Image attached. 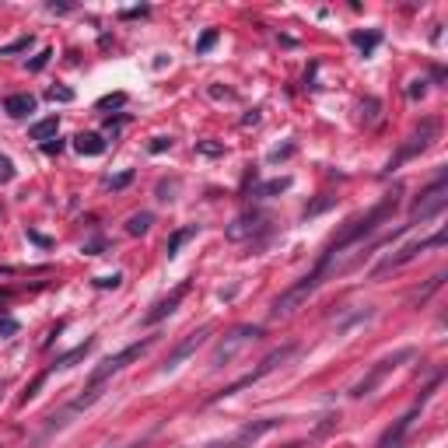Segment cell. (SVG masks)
I'll list each match as a JSON object with an SVG mask.
<instances>
[{
	"label": "cell",
	"mask_w": 448,
	"mask_h": 448,
	"mask_svg": "<svg viewBox=\"0 0 448 448\" xmlns=\"http://www.w3.org/2000/svg\"><path fill=\"white\" fill-rule=\"evenodd\" d=\"M294 350H298V343H284V347H277V350H270L263 361H260V368H253L249 375H242L239 382H232V385H224L221 392H214L210 396V403L214 399H228V396H235V392H242V389H249V385H256L260 378H267L270 371H277L281 364H288L291 357H294Z\"/></svg>",
	"instance_id": "obj_3"
},
{
	"label": "cell",
	"mask_w": 448,
	"mask_h": 448,
	"mask_svg": "<svg viewBox=\"0 0 448 448\" xmlns=\"http://www.w3.org/2000/svg\"><path fill=\"white\" fill-rule=\"evenodd\" d=\"M168 147H172L168 137H154V140H151V151H154V154H161V151H168Z\"/></svg>",
	"instance_id": "obj_34"
},
{
	"label": "cell",
	"mask_w": 448,
	"mask_h": 448,
	"mask_svg": "<svg viewBox=\"0 0 448 448\" xmlns=\"http://www.w3.org/2000/svg\"><path fill=\"white\" fill-rule=\"evenodd\" d=\"M130 182H133V168H126V172L112 175V179H109V189H126Z\"/></svg>",
	"instance_id": "obj_26"
},
{
	"label": "cell",
	"mask_w": 448,
	"mask_h": 448,
	"mask_svg": "<svg viewBox=\"0 0 448 448\" xmlns=\"http://www.w3.org/2000/svg\"><path fill=\"white\" fill-rule=\"evenodd\" d=\"M119 284H123L119 274H109V277H98V281H95V288H102V291H105V288H119Z\"/></svg>",
	"instance_id": "obj_29"
},
{
	"label": "cell",
	"mask_w": 448,
	"mask_h": 448,
	"mask_svg": "<svg viewBox=\"0 0 448 448\" xmlns=\"http://www.w3.org/2000/svg\"><path fill=\"white\" fill-rule=\"evenodd\" d=\"M4 112L15 116V119H25L29 112H36V95H11L4 102Z\"/></svg>",
	"instance_id": "obj_16"
},
{
	"label": "cell",
	"mask_w": 448,
	"mask_h": 448,
	"mask_svg": "<svg viewBox=\"0 0 448 448\" xmlns=\"http://www.w3.org/2000/svg\"><path fill=\"white\" fill-rule=\"evenodd\" d=\"M193 235H196V224H189V228H179V232H175V235L168 239V246H165L168 260H172V256H179V249H182V246H186V242H189Z\"/></svg>",
	"instance_id": "obj_19"
},
{
	"label": "cell",
	"mask_w": 448,
	"mask_h": 448,
	"mask_svg": "<svg viewBox=\"0 0 448 448\" xmlns=\"http://www.w3.org/2000/svg\"><path fill=\"white\" fill-rule=\"evenodd\" d=\"M260 221H263V217H260L256 210H253V214H242V217H235V221H232V228H228V239H232V242H242V239H249V235L260 228Z\"/></svg>",
	"instance_id": "obj_13"
},
{
	"label": "cell",
	"mask_w": 448,
	"mask_h": 448,
	"mask_svg": "<svg viewBox=\"0 0 448 448\" xmlns=\"http://www.w3.org/2000/svg\"><path fill=\"white\" fill-rule=\"evenodd\" d=\"M57 130H60V119H57V116H46V119H39V123L29 130V137H32V140H53Z\"/></svg>",
	"instance_id": "obj_17"
},
{
	"label": "cell",
	"mask_w": 448,
	"mask_h": 448,
	"mask_svg": "<svg viewBox=\"0 0 448 448\" xmlns=\"http://www.w3.org/2000/svg\"><path fill=\"white\" fill-rule=\"evenodd\" d=\"M263 336V326H253V322H246V326H235L228 336H224L217 347H214V354H210V371H221V368H228L249 343H256Z\"/></svg>",
	"instance_id": "obj_2"
},
{
	"label": "cell",
	"mask_w": 448,
	"mask_h": 448,
	"mask_svg": "<svg viewBox=\"0 0 448 448\" xmlns=\"http://www.w3.org/2000/svg\"><path fill=\"white\" fill-rule=\"evenodd\" d=\"M74 151L84 154V158H98V154H105V140L98 133H77L74 137Z\"/></svg>",
	"instance_id": "obj_14"
},
{
	"label": "cell",
	"mask_w": 448,
	"mask_h": 448,
	"mask_svg": "<svg viewBox=\"0 0 448 448\" xmlns=\"http://www.w3.org/2000/svg\"><path fill=\"white\" fill-rule=\"evenodd\" d=\"M284 189H291V179H274V182L260 186L256 196H277V193H284Z\"/></svg>",
	"instance_id": "obj_21"
},
{
	"label": "cell",
	"mask_w": 448,
	"mask_h": 448,
	"mask_svg": "<svg viewBox=\"0 0 448 448\" xmlns=\"http://www.w3.org/2000/svg\"><path fill=\"white\" fill-rule=\"evenodd\" d=\"M126 448H144V445H126Z\"/></svg>",
	"instance_id": "obj_38"
},
{
	"label": "cell",
	"mask_w": 448,
	"mask_h": 448,
	"mask_svg": "<svg viewBox=\"0 0 448 448\" xmlns=\"http://www.w3.org/2000/svg\"><path fill=\"white\" fill-rule=\"evenodd\" d=\"M0 333H18V322L15 319H0Z\"/></svg>",
	"instance_id": "obj_36"
},
{
	"label": "cell",
	"mask_w": 448,
	"mask_h": 448,
	"mask_svg": "<svg viewBox=\"0 0 448 448\" xmlns=\"http://www.w3.org/2000/svg\"><path fill=\"white\" fill-rule=\"evenodd\" d=\"M123 102H126V95H109V98L98 102V109H112V105H123Z\"/></svg>",
	"instance_id": "obj_33"
},
{
	"label": "cell",
	"mask_w": 448,
	"mask_h": 448,
	"mask_svg": "<svg viewBox=\"0 0 448 448\" xmlns=\"http://www.w3.org/2000/svg\"><path fill=\"white\" fill-rule=\"evenodd\" d=\"M207 336H210V326H200V329H193V333H186V340H179L175 347H172V354L165 357V364H161V371L168 375V371H175L186 357H193L203 343H207Z\"/></svg>",
	"instance_id": "obj_10"
},
{
	"label": "cell",
	"mask_w": 448,
	"mask_h": 448,
	"mask_svg": "<svg viewBox=\"0 0 448 448\" xmlns=\"http://www.w3.org/2000/svg\"><path fill=\"white\" fill-rule=\"evenodd\" d=\"M50 102H74V88H67V84H53L50 88Z\"/></svg>",
	"instance_id": "obj_23"
},
{
	"label": "cell",
	"mask_w": 448,
	"mask_h": 448,
	"mask_svg": "<svg viewBox=\"0 0 448 448\" xmlns=\"http://www.w3.org/2000/svg\"><path fill=\"white\" fill-rule=\"evenodd\" d=\"M448 242V232L445 228H438L434 235H427V239H420V242H410V246H403L399 253H392V256H385L378 267H375V277H382V274H389V270H399V267H406V263H413L420 253H427V249H441Z\"/></svg>",
	"instance_id": "obj_4"
},
{
	"label": "cell",
	"mask_w": 448,
	"mask_h": 448,
	"mask_svg": "<svg viewBox=\"0 0 448 448\" xmlns=\"http://www.w3.org/2000/svg\"><path fill=\"white\" fill-rule=\"evenodd\" d=\"M50 57H53V50H43V53H39V57L29 64V70H43V67L50 64Z\"/></svg>",
	"instance_id": "obj_30"
},
{
	"label": "cell",
	"mask_w": 448,
	"mask_h": 448,
	"mask_svg": "<svg viewBox=\"0 0 448 448\" xmlns=\"http://www.w3.org/2000/svg\"><path fill=\"white\" fill-rule=\"evenodd\" d=\"M151 224H154V214H151V210H140V214H133V217L126 221V232H130V235H144Z\"/></svg>",
	"instance_id": "obj_20"
},
{
	"label": "cell",
	"mask_w": 448,
	"mask_h": 448,
	"mask_svg": "<svg viewBox=\"0 0 448 448\" xmlns=\"http://www.w3.org/2000/svg\"><path fill=\"white\" fill-rule=\"evenodd\" d=\"M350 43H354L364 57H371V50L382 43V32H350Z\"/></svg>",
	"instance_id": "obj_18"
},
{
	"label": "cell",
	"mask_w": 448,
	"mask_h": 448,
	"mask_svg": "<svg viewBox=\"0 0 448 448\" xmlns=\"http://www.w3.org/2000/svg\"><path fill=\"white\" fill-rule=\"evenodd\" d=\"M448 207V182H445V175H438L424 193H420V200L413 203V217H410V224H417V221H431V217H441V210Z\"/></svg>",
	"instance_id": "obj_8"
},
{
	"label": "cell",
	"mask_w": 448,
	"mask_h": 448,
	"mask_svg": "<svg viewBox=\"0 0 448 448\" xmlns=\"http://www.w3.org/2000/svg\"><path fill=\"white\" fill-rule=\"evenodd\" d=\"M396 207H399V200H396V196H382V200H378V203H375L368 214H361V217L347 221V224H343V232H340V235H336V239L326 246V253L319 256L315 270H312L308 277H301L294 288H288V291H284V294L274 301L270 315H274V319H288L291 312H298V308L305 305V298H308V294H312V291H315V288H319V284L329 277V274H336V270H340L343 253H347V249H354V246H361L368 235H375V232L382 228V224H385V221L396 214Z\"/></svg>",
	"instance_id": "obj_1"
},
{
	"label": "cell",
	"mask_w": 448,
	"mask_h": 448,
	"mask_svg": "<svg viewBox=\"0 0 448 448\" xmlns=\"http://www.w3.org/2000/svg\"><path fill=\"white\" fill-rule=\"evenodd\" d=\"M424 95H427V81L420 77V81H413V84H410V98L417 102V98H424Z\"/></svg>",
	"instance_id": "obj_31"
},
{
	"label": "cell",
	"mask_w": 448,
	"mask_h": 448,
	"mask_svg": "<svg viewBox=\"0 0 448 448\" xmlns=\"http://www.w3.org/2000/svg\"><path fill=\"white\" fill-rule=\"evenodd\" d=\"M91 347H95V340H84V343H77L74 350H67V354H60V357L53 361V371H64V368H74L77 361H84V357L91 354Z\"/></svg>",
	"instance_id": "obj_15"
},
{
	"label": "cell",
	"mask_w": 448,
	"mask_h": 448,
	"mask_svg": "<svg viewBox=\"0 0 448 448\" xmlns=\"http://www.w3.org/2000/svg\"><path fill=\"white\" fill-rule=\"evenodd\" d=\"M43 151H46V154H60V151H64V140H57V137H53V140H46V144H43Z\"/></svg>",
	"instance_id": "obj_35"
},
{
	"label": "cell",
	"mask_w": 448,
	"mask_h": 448,
	"mask_svg": "<svg viewBox=\"0 0 448 448\" xmlns=\"http://www.w3.org/2000/svg\"><path fill=\"white\" fill-rule=\"evenodd\" d=\"M186 294H189V281H182V284H179V288H175L168 298H161V301H158V305H154V308L144 315V326H158L161 319H168V315H172V312L182 305V298H186Z\"/></svg>",
	"instance_id": "obj_12"
},
{
	"label": "cell",
	"mask_w": 448,
	"mask_h": 448,
	"mask_svg": "<svg viewBox=\"0 0 448 448\" xmlns=\"http://www.w3.org/2000/svg\"><path fill=\"white\" fill-rule=\"evenodd\" d=\"M196 151H200V154H210V158L224 154V147H221V144H196Z\"/></svg>",
	"instance_id": "obj_32"
},
{
	"label": "cell",
	"mask_w": 448,
	"mask_h": 448,
	"mask_svg": "<svg viewBox=\"0 0 448 448\" xmlns=\"http://www.w3.org/2000/svg\"><path fill=\"white\" fill-rule=\"evenodd\" d=\"M361 112H364V119H368V123H375V119H378V102H375V98H368V102L361 105Z\"/></svg>",
	"instance_id": "obj_28"
},
{
	"label": "cell",
	"mask_w": 448,
	"mask_h": 448,
	"mask_svg": "<svg viewBox=\"0 0 448 448\" xmlns=\"http://www.w3.org/2000/svg\"><path fill=\"white\" fill-rule=\"evenodd\" d=\"M406 357H413V350H399V354H392V357L378 361V364H375V368H371V371H368V375H364V378H361L354 389H350V396H354V399H364V396H371V392H375V389L385 382V375H389V371H392L399 361H406Z\"/></svg>",
	"instance_id": "obj_9"
},
{
	"label": "cell",
	"mask_w": 448,
	"mask_h": 448,
	"mask_svg": "<svg viewBox=\"0 0 448 448\" xmlns=\"http://www.w3.org/2000/svg\"><path fill=\"white\" fill-rule=\"evenodd\" d=\"M214 43H217V29H210V32H203V39L196 43V53H207V50H210Z\"/></svg>",
	"instance_id": "obj_27"
},
{
	"label": "cell",
	"mask_w": 448,
	"mask_h": 448,
	"mask_svg": "<svg viewBox=\"0 0 448 448\" xmlns=\"http://www.w3.org/2000/svg\"><path fill=\"white\" fill-rule=\"evenodd\" d=\"M15 179V161L8 154H0V186H8Z\"/></svg>",
	"instance_id": "obj_25"
},
{
	"label": "cell",
	"mask_w": 448,
	"mask_h": 448,
	"mask_svg": "<svg viewBox=\"0 0 448 448\" xmlns=\"http://www.w3.org/2000/svg\"><path fill=\"white\" fill-rule=\"evenodd\" d=\"M281 427V420L277 417H263V420H249V424H242L232 438H221V441H210L207 448H253L260 438H267L270 431H277Z\"/></svg>",
	"instance_id": "obj_7"
},
{
	"label": "cell",
	"mask_w": 448,
	"mask_h": 448,
	"mask_svg": "<svg viewBox=\"0 0 448 448\" xmlns=\"http://www.w3.org/2000/svg\"><path fill=\"white\" fill-rule=\"evenodd\" d=\"M32 36H25V39H18V43H11V46H0V57H15V53H25V50H32Z\"/></svg>",
	"instance_id": "obj_22"
},
{
	"label": "cell",
	"mask_w": 448,
	"mask_h": 448,
	"mask_svg": "<svg viewBox=\"0 0 448 448\" xmlns=\"http://www.w3.org/2000/svg\"><path fill=\"white\" fill-rule=\"evenodd\" d=\"M333 203H336V196H319L315 203H308V207H305V217H315V214H322V210H329Z\"/></svg>",
	"instance_id": "obj_24"
},
{
	"label": "cell",
	"mask_w": 448,
	"mask_h": 448,
	"mask_svg": "<svg viewBox=\"0 0 448 448\" xmlns=\"http://www.w3.org/2000/svg\"><path fill=\"white\" fill-rule=\"evenodd\" d=\"M438 385H441V378H434V382H431V385L424 389V396H420V403H413V410H406V413H403V417H399V420H396V424H392V427H389V431H385V434L378 438V445H375V448H406V438H410V427H413V420L420 417V410H424V403L431 399V392H434Z\"/></svg>",
	"instance_id": "obj_5"
},
{
	"label": "cell",
	"mask_w": 448,
	"mask_h": 448,
	"mask_svg": "<svg viewBox=\"0 0 448 448\" xmlns=\"http://www.w3.org/2000/svg\"><path fill=\"white\" fill-rule=\"evenodd\" d=\"M151 343H154V336H144V340L130 343L126 350H119V354L105 357V361H102V364H98V368L91 371V382H88V385H105V382H109L112 375H119V371H123L126 364H133V361H137V357H140V354H144V350H147Z\"/></svg>",
	"instance_id": "obj_6"
},
{
	"label": "cell",
	"mask_w": 448,
	"mask_h": 448,
	"mask_svg": "<svg viewBox=\"0 0 448 448\" xmlns=\"http://www.w3.org/2000/svg\"><path fill=\"white\" fill-rule=\"evenodd\" d=\"M256 123H260V109H253V112L242 119V126H256Z\"/></svg>",
	"instance_id": "obj_37"
},
{
	"label": "cell",
	"mask_w": 448,
	"mask_h": 448,
	"mask_svg": "<svg viewBox=\"0 0 448 448\" xmlns=\"http://www.w3.org/2000/svg\"><path fill=\"white\" fill-rule=\"evenodd\" d=\"M434 137H438V119H424V123H420V130H417V133H413V137H410V140H406V144L399 147V154H396V158L389 161V168H399V165H403L406 158L420 154V151H424V147H427V144H431Z\"/></svg>",
	"instance_id": "obj_11"
}]
</instances>
